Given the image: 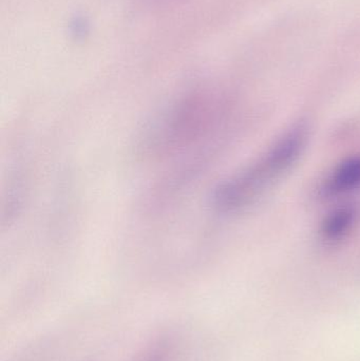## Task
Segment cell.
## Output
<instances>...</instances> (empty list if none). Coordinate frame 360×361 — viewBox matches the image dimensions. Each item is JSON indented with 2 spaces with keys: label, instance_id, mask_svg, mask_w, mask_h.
<instances>
[{
  "label": "cell",
  "instance_id": "6da1fadb",
  "mask_svg": "<svg viewBox=\"0 0 360 361\" xmlns=\"http://www.w3.org/2000/svg\"><path fill=\"white\" fill-rule=\"evenodd\" d=\"M306 139V126L293 127L257 162L222 183L213 193V205L222 212H235L247 207L295 164Z\"/></svg>",
  "mask_w": 360,
  "mask_h": 361
},
{
  "label": "cell",
  "instance_id": "3957f363",
  "mask_svg": "<svg viewBox=\"0 0 360 361\" xmlns=\"http://www.w3.org/2000/svg\"><path fill=\"white\" fill-rule=\"evenodd\" d=\"M360 187V157L349 159L334 169L323 186L325 195H337Z\"/></svg>",
  "mask_w": 360,
  "mask_h": 361
},
{
  "label": "cell",
  "instance_id": "7a4b0ae2",
  "mask_svg": "<svg viewBox=\"0 0 360 361\" xmlns=\"http://www.w3.org/2000/svg\"><path fill=\"white\" fill-rule=\"evenodd\" d=\"M200 114L199 99L171 110L156 129V140L160 144L158 148H169V146L184 143L185 140L190 139L199 130Z\"/></svg>",
  "mask_w": 360,
  "mask_h": 361
},
{
  "label": "cell",
  "instance_id": "277c9868",
  "mask_svg": "<svg viewBox=\"0 0 360 361\" xmlns=\"http://www.w3.org/2000/svg\"><path fill=\"white\" fill-rule=\"evenodd\" d=\"M359 209L354 204L340 206L331 212L323 224V237L328 240H337L348 233L356 220Z\"/></svg>",
  "mask_w": 360,
  "mask_h": 361
}]
</instances>
